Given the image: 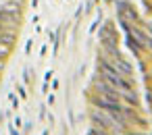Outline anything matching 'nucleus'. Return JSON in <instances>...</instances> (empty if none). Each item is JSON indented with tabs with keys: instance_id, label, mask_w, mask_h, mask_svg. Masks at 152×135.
Returning <instances> with one entry per match:
<instances>
[{
	"instance_id": "f257e3e1",
	"label": "nucleus",
	"mask_w": 152,
	"mask_h": 135,
	"mask_svg": "<svg viewBox=\"0 0 152 135\" xmlns=\"http://www.w3.org/2000/svg\"><path fill=\"white\" fill-rule=\"evenodd\" d=\"M117 11H119V17L121 21H129V23H137V13L135 9L127 2V0H119V4H117Z\"/></svg>"
},
{
	"instance_id": "f03ea898",
	"label": "nucleus",
	"mask_w": 152,
	"mask_h": 135,
	"mask_svg": "<svg viewBox=\"0 0 152 135\" xmlns=\"http://www.w3.org/2000/svg\"><path fill=\"white\" fill-rule=\"evenodd\" d=\"M100 40H102V48H106L113 54H117V36L113 33V27L110 25H106V31L102 33Z\"/></svg>"
},
{
	"instance_id": "7ed1b4c3",
	"label": "nucleus",
	"mask_w": 152,
	"mask_h": 135,
	"mask_svg": "<svg viewBox=\"0 0 152 135\" xmlns=\"http://www.w3.org/2000/svg\"><path fill=\"white\" fill-rule=\"evenodd\" d=\"M115 69H117L121 75H125V77L131 75V69H129V65H127L125 60H117V62H115Z\"/></svg>"
},
{
	"instance_id": "20e7f679",
	"label": "nucleus",
	"mask_w": 152,
	"mask_h": 135,
	"mask_svg": "<svg viewBox=\"0 0 152 135\" xmlns=\"http://www.w3.org/2000/svg\"><path fill=\"white\" fill-rule=\"evenodd\" d=\"M148 31H150V36H152V23H150V25H148Z\"/></svg>"
}]
</instances>
